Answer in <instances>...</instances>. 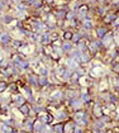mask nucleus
<instances>
[{"label":"nucleus","instance_id":"423d86ee","mask_svg":"<svg viewBox=\"0 0 119 133\" xmlns=\"http://www.w3.org/2000/svg\"><path fill=\"white\" fill-rule=\"evenodd\" d=\"M111 70L113 72H115V74H119V62H114L113 65H111Z\"/></svg>","mask_w":119,"mask_h":133},{"label":"nucleus","instance_id":"0eeeda50","mask_svg":"<svg viewBox=\"0 0 119 133\" xmlns=\"http://www.w3.org/2000/svg\"><path fill=\"white\" fill-rule=\"evenodd\" d=\"M118 33H119V27H118Z\"/></svg>","mask_w":119,"mask_h":133},{"label":"nucleus","instance_id":"7ed1b4c3","mask_svg":"<svg viewBox=\"0 0 119 133\" xmlns=\"http://www.w3.org/2000/svg\"><path fill=\"white\" fill-rule=\"evenodd\" d=\"M51 131L53 133H65V122H56L51 124Z\"/></svg>","mask_w":119,"mask_h":133},{"label":"nucleus","instance_id":"20e7f679","mask_svg":"<svg viewBox=\"0 0 119 133\" xmlns=\"http://www.w3.org/2000/svg\"><path fill=\"white\" fill-rule=\"evenodd\" d=\"M72 36H74V31L71 29V28H66V29H63L62 32V41H71L72 39Z\"/></svg>","mask_w":119,"mask_h":133},{"label":"nucleus","instance_id":"39448f33","mask_svg":"<svg viewBox=\"0 0 119 133\" xmlns=\"http://www.w3.org/2000/svg\"><path fill=\"white\" fill-rule=\"evenodd\" d=\"M14 21H15L14 15H11L10 13H6V14H4L1 23H3V24H5V25H9V24H11V23H13Z\"/></svg>","mask_w":119,"mask_h":133},{"label":"nucleus","instance_id":"f257e3e1","mask_svg":"<svg viewBox=\"0 0 119 133\" xmlns=\"http://www.w3.org/2000/svg\"><path fill=\"white\" fill-rule=\"evenodd\" d=\"M108 27L105 25V24H103V25H98L96 28H95V34H96V38L98 39H103L107 34H108Z\"/></svg>","mask_w":119,"mask_h":133},{"label":"nucleus","instance_id":"f03ea898","mask_svg":"<svg viewBox=\"0 0 119 133\" xmlns=\"http://www.w3.org/2000/svg\"><path fill=\"white\" fill-rule=\"evenodd\" d=\"M11 39H13V37H11V34H10L9 32H1L0 33V46L1 47L10 44Z\"/></svg>","mask_w":119,"mask_h":133}]
</instances>
